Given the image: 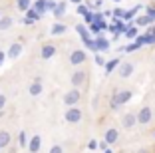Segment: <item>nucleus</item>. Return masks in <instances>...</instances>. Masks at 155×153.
I'll return each mask as SVG.
<instances>
[{
    "mask_svg": "<svg viewBox=\"0 0 155 153\" xmlns=\"http://www.w3.org/2000/svg\"><path fill=\"white\" fill-rule=\"evenodd\" d=\"M66 8H68V4H66L64 0H62V2H58V4H56V8L52 10V12H54L56 18H62V16L66 14Z\"/></svg>",
    "mask_w": 155,
    "mask_h": 153,
    "instance_id": "f3484780",
    "label": "nucleus"
},
{
    "mask_svg": "<svg viewBox=\"0 0 155 153\" xmlns=\"http://www.w3.org/2000/svg\"><path fill=\"white\" fill-rule=\"evenodd\" d=\"M96 64H100V66H105V62H104V58H101V56H96Z\"/></svg>",
    "mask_w": 155,
    "mask_h": 153,
    "instance_id": "58836bf2",
    "label": "nucleus"
},
{
    "mask_svg": "<svg viewBox=\"0 0 155 153\" xmlns=\"http://www.w3.org/2000/svg\"><path fill=\"white\" fill-rule=\"evenodd\" d=\"M115 2H119V0H115Z\"/></svg>",
    "mask_w": 155,
    "mask_h": 153,
    "instance_id": "09e8293b",
    "label": "nucleus"
},
{
    "mask_svg": "<svg viewBox=\"0 0 155 153\" xmlns=\"http://www.w3.org/2000/svg\"><path fill=\"white\" fill-rule=\"evenodd\" d=\"M18 143H20V147H28V141H26V133H24V131H20Z\"/></svg>",
    "mask_w": 155,
    "mask_h": 153,
    "instance_id": "bb28decb",
    "label": "nucleus"
},
{
    "mask_svg": "<svg viewBox=\"0 0 155 153\" xmlns=\"http://www.w3.org/2000/svg\"><path fill=\"white\" fill-rule=\"evenodd\" d=\"M104 139H105V143H107V145H114L115 141L119 139V131L114 129V127H110V129L105 131V137H104Z\"/></svg>",
    "mask_w": 155,
    "mask_h": 153,
    "instance_id": "4468645a",
    "label": "nucleus"
},
{
    "mask_svg": "<svg viewBox=\"0 0 155 153\" xmlns=\"http://www.w3.org/2000/svg\"><path fill=\"white\" fill-rule=\"evenodd\" d=\"M107 48H110V42L105 40L104 36H97L94 40V52H105Z\"/></svg>",
    "mask_w": 155,
    "mask_h": 153,
    "instance_id": "f8f14e48",
    "label": "nucleus"
},
{
    "mask_svg": "<svg viewBox=\"0 0 155 153\" xmlns=\"http://www.w3.org/2000/svg\"><path fill=\"white\" fill-rule=\"evenodd\" d=\"M42 90H44V86H42V78H36V80L28 86V91H30V95H34V98H36V95H40Z\"/></svg>",
    "mask_w": 155,
    "mask_h": 153,
    "instance_id": "9d476101",
    "label": "nucleus"
},
{
    "mask_svg": "<svg viewBox=\"0 0 155 153\" xmlns=\"http://www.w3.org/2000/svg\"><path fill=\"white\" fill-rule=\"evenodd\" d=\"M139 8H141V6H135L133 10H129V12H125V16H123V20H131L133 16H135V14L139 12Z\"/></svg>",
    "mask_w": 155,
    "mask_h": 153,
    "instance_id": "a878e982",
    "label": "nucleus"
},
{
    "mask_svg": "<svg viewBox=\"0 0 155 153\" xmlns=\"http://www.w3.org/2000/svg\"><path fill=\"white\" fill-rule=\"evenodd\" d=\"M87 12H90V8H87V6H82V4H78V14H82V16H86Z\"/></svg>",
    "mask_w": 155,
    "mask_h": 153,
    "instance_id": "2f4dec72",
    "label": "nucleus"
},
{
    "mask_svg": "<svg viewBox=\"0 0 155 153\" xmlns=\"http://www.w3.org/2000/svg\"><path fill=\"white\" fill-rule=\"evenodd\" d=\"M135 123H137V113H125V115L121 117V125L125 127V129L135 127Z\"/></svg>",
    "mask_w": 155,
    "mask_h": 153,
    "instance_id": "1a4fd4ad",
    "label": "nucleus"
},
{
    "mask_svg": "<svg viewBox=\"0 0 155 153\" xmlns=\"http://www.w3.org/2000/svg\"><path fill=\"white\" fill-rule=\"evenodd\" d=\"M153 109L149 108V105H143L141 109H139V113H137V123L139 125H147V123H151V119H153Z\"/></svg>",
    "mask_w": 155,
    "mask_h": 153,
    "instance_id": "20e7f679",
    "label": "nucleus"
},
{
    "mask_svg": "<svg viewBox=\"0 0 155 153\" xmlns=\"http://www.w3.org/2000/svg\"><path fill=\"white\" fill-rule=\"evenodd\" d=\"M97 145H100V143H97L96 139H91L90 143H87V149H91V151H94V149H97Z\"/></svg>",
    "mask_w": 155,
    "mask_h": 153,
    "instance_id": "f704fd0d",
    "label": "nucleus"
},
{
    "mask_svg": "<svg viewBox=\"0 0 155 153\" xmlns=\"http://www.w3.org/2000/svg\"><path fill=\"white\" fill-rule=\"evenodd\" d=\"M145 14H147V16H151V18L155 20V8H145Z\"/></svg>",
    "mask_w": 155,
    "mask_h": 153,
    "instance_id": "e433bc0d",
    "label": "nucleus"
},
{
    "mask_svg": "<svg viewBox=\"0 0 155 153\" xmlns=\"http://www.w3.org/2000/svg\"><path fill=\"white\" fill-rule=\"evenodd\" d=\"M32 8L36 10L38 14H42V16L48 12V10H46V0H36V2H32Z\"/></svg>",
    "mask_w": 155,
    "mask_h": 153,
    "instance_id": "aec40b11",
    "label": "nucleus"
},
{
    "mask_svg": "<svg viewBox=\"0 0 155 153\" xmlns=\"http://www.w3.org/2000/svg\"><path fill=\"white\" fill-rule=\"evenodd\" d=\"M20 54H22V42H14V44H10L8 52H6V58H10V60H16Z\"/></svg>",
    "mask_w": 155,
    "mask_h": 153,
    "instance_id": "6e6552de",
    "label": "nucleus"
},
{
    "mask_svg": "<svg viewBox=\"0 0 155 153\" xmlns=\"http://www.w3.org/2000/svg\"><path fill=\"white\" fill-rule=\"evenodd\" d=\"M56 4H58V2H56V0H46V10H54L56 8Z\"/></svg>",
    "mask_w": 155,
    "mask_h": 153,
    "instance_id": "7c9ffc66",
    "label": "nucleus"
},
{
    "mask_svg": "<svg viewBox=\"0 0 155 153\" xmlns=\"http://www.w3.org/2000/svg\"><path fill=\"white\" fill-rule=\"evenodd\" d=\"M70 2H72V4H76V6H78V4H82V0H70Z\"/></svg>",
    "mask_w": 155,
    "mask_h": 153,
    "instance_id": "79ce46f5",
    "label": "nucleus"
},
{
    "mask_svg": "<svg viewBox=\"0 0 155 153\" xmlns=\"http://www.w3.org/2000/svg\"><path fill=\"white\" fill-rule=\"evenodd\" d=\"M147 34L155 36V24H149V28H147Z\"/></svg>",
    "mask_w": 155,
    "mask_h": 153,
    "instance_id": "4c0bfd02",
    "label": "nucleus"
},
{
    "mask_svg": "<svg viewBox=\"0 0 155 153\" xmlns=\"http://www.w3.org/2000/svg\"><path fill=\"white\" fill-rule=\"evenodd\" d=\"M8 143H10V133H8V131H4V129H0V149L6 147Z\"/></svg>",
    "mask_w": 155,
    "mask_h": 153,
    "instance_id": "4be33fe9",
    "label": "nucleus"
},
{
    "mask_svg": "<svg viewBox=\"0 0 155 153\" xmlns=\"http://www.w3.org/2000/svg\"><path fill=\"white\" fill-rule=\"evenodd\" d=\"M82 117H84V113H82V109L78 108V105L68 108V109H66V113H64V119L68 123H80V121H82Z\"/></svg>",
    "mask_w": 155,
    "mask_h": 153,
    "instance_id": "7ed1b4c3",
    "label": "nucleus"
},
{
    "mask_svg": "<svg viewBox=\"0 0 155 153\" xmlns=\"http://www.w3.org/2000/svg\"><path fill=\"white\" fill-rule=\"evenodd\" d=\"M0 16H2V10H0Z\"/></svg>",
    "mask_w": 155,
    "mask_h": 153,
    "instance_id": "49530a36",
    "label": "nucleus"
},
{
    "mask_svg": "<svg viewBox=\"0 0 155 153\" xmlns=\"http://www.w3.org/2000/svg\"><path fill=\"white\" fill-rule=\"evenodd\" d=\"M94 22H96V24L104 22V12H94Z\"/></svg>",
    "mask_w": 155,
    "mask_h": 153,
    "instance_id": "cd10ccee",
    "label": "nucleus"
},
{
    "mask_svg": "<svg viewBox=\"0 0 155 153\" xmlns=\"http://www.w3.org/2000/svg\"><path fill=\"white\" fill-rule=\"evenodd\" d=\"M133 70H135V66H133L131 62H121L117 68V76L119 78H129L133 74Z\"/></svg>",
    "mask_w": 155,
    "mask_h": 153,
    "instance_id": "0eeeda50",
    "label": "nucleus"
},
{
    "mask_svg": "<svg viewBox=\"0 0 155 153\" xmlns=\"http://www.w3.org/2000/svg\"><path fill=\"white\" fill-rule=\"evenodd\" d=\"M114 16H115V18H121V20H123V16H125V10H123V8H115V10H114Z\"/></svg>",
    "mask_w": 155,
    "mask_h": 153,
    "instance_id": "c756f323",
    "label": "nucleus"
},
{
    "mask_svg": "<svg viewBox=\"0 0 155 153\" xmlns=\"http://www.w3.org/2000/svg\"><path fill=\"white\" fill-rule=\"evenodd\" d=\"M54 54H56V46L54 44H44V46H42V50H40L42 60H50Z\"/></svg>",
    "mask_w": 155,
    "mask_h": 153,
    "instance_id": "ddd939ff",
    "label": "nucleus"
},
{
    "mask_svg": "<svg viewBox=\"0 0 155 153\" xmlns=\"http://www.w3.org/2000/svg\"><path fill=\"white\" fill-rule=\"evenodd\" d=\"M104 153H114V151H111V149H110V147H107V149H105V151H104Z\"/></svg>",
    "mask_w": 155,
    "mask_h": 153,
    "instance_id": "a18cd8bd",
    "label": "nucleus"
},
{
    "mask_svg": "<svg viewBox=\"0 0 155 153\" xmlns=\"http://www.w3.org/2000/svg\"><path fill=\"white\" fill-rule=\"evenodd\" d=\"M12 24H14V18H12V16H0V32L10 30V28H12Z\"/></svg>",
    "mask_w": 155,
    "mask_h": 153,
    "instance_id": "dca6fc26",
    "label": "nucleus"
},
{
    "mask_svg": "<svg viewBox=\"0 0 155 153\" xmlns=\"http://www.w3.org/2000/svg\"><path fill=\"white\" fill-rule=\"evenodd\" d=\"M86 60H87V54L84 50H74L72 54H70V64H72V66H80V64H84Z\"/></svg>",
    "mask_w": 155,
    "mask_h": 153,
    "instance_id": "423d86ee",
    "label": "nucleus"
},
{
    "mask_svg": "<svg viewBox=\"0 0 155 153\" xmlns=\"http://www.w3.org/2000/svg\"><path fill=\"white\" fill-rule=\"evenodd\" d=\"M40 18H42V14H38L36 10H34L32 6H30V8L26 10V18H24L22 22H24V24H34V22H38Z\"/></svg>",
    "mask_w": 155,
    "mask_h": 153,
    "instance_id": "9b49d317",
    "label": "nucleus"
},
{
    "mask_svg": "<svg viewBox=\"0 0 155 153\" xmlns=\"http://www.w3.org/2000/svg\"><path fill=\"white\" fill-rule=\"evenodd\" d=\"M66 30H68V28H66V24H54V26H52V36H60V34H66Z\"/></svg>",
    "mask_w": 155,
    "mask_h": 153,
    "instance_id": "412c9836",
    "label": "nucleus"
},
{
    "mask_svg": "<svg viewBox=\"0 0 155 153\" xmlns=\"http://www.w3.org/2000/svg\"><path fill=\"white\" fill-rule=\"evenodd\" d=\"M4 115H6V113H4V109H0V119H2Z\"/></svg>",
    "mask_w": 155,
    "mask_h": 153,
    "instance_id": "c03bdc74",
    "label": "nucleus"
},
{
    "mask_svg": "<svg viewBox=\"0 0 155 153\" xmlns=\"http://www.w3.org/2000/svg\"><path fill=\"white\" fill-rule=\"evenodd\" d=\"M42 147V137L40 135H34L32 139H30V143H28V151L30 153H38Z\"/></svg>",
    "mask_w": 155,
    "mask_h": 153,
    "instance_id": "2eb2a0df",
    "label": "nucleus"
},
{
    "mask_svg": "<svg viewBox=\"0 0 155 153\" xmlns=\"http://www.w3.org/2000/svg\"><path fill=\"white\" fill-rule=\"evenodd\" d=\"M153 137H155V133H153Z\"/></svg>",
    "mask_w": 155,
    "mask_h": 153,
    "instance_id": "8fccbe9b",
    "label": "nucleus"
},
{
    "mask_svg": "<svg viewBox=\"0 0 155 153\" xmlns=\"http://www.w3.org/2000/svg\"><path fill=\"white\" fill-rule=\"evenodd\" d=\"M86 81H87L86 70H76V72L72 74V78H70V84H72V88H80V86H84Z\"/></svg>",
    "mask_w": 155,
    "mask_h": 153,
    "instance_id": "39448f33",
    "label": "nucleus"
},
{
    "mask_svg": "<svg viewBox=\"0 0 155 153\" xmlns=\"http://www.w3.org/2000/svg\"><path fill=\"white\" fill-rule=\"evenodd\" d=\"M82 40H84V46H86L87 50H94V40H91L90 36H87V38H82Z\"/></svg>",
    "mask_w": 155,
    "mask_h": 153,
    "instance_id": "c85d7f7f",
    "label": "nucleus"
},
{
    "mask_svg": "<svg viewBox=\"0 0 155 153\" xmlns=\"http://www.w3.org/2000/svg\"><path fill=\"white\" fill-rule=\"evenodd\" d=\"M123 34H125V38H129V40H135L137 28H135V26H129V24H127V28H125V32H123Z\"/></svg>",
    "mask_w": 155,
    "mask_h": 153,
    "instance_id": "393cba45",
    "label": "nucleus"
},
{
    "mask_svg": "<svg viewBox=\"0 0 155 153\" xmlns=\"http://www.w3.org/2000/svg\"><path fill=\"white\" fill-rule=\"evenodd\" d=\"M6 60V52H0V68H2V64H4Z\"/></svg>",
    "mask_w": 155,
    "mask_h": 153,
    "instance_id": "ea45409f",
    "label": "nucleus"
},
{
    "mask_svg": "<svg viewBox=\"0 0 155 153\" xmlns=\"http://www.w3.org/2000/svg\"><path fill=\"white\" fill-rule=\"evenodd\" d=\"M137 153H149V151H147L145 147H141V149H139V151H137Z\"/></svg>",
    "mask_w": 155,
    "mask_h": 153,
    "instance_id": "37998d69",
    "label": "nucleus"
},
{
    "mask_svg": "<svg viewBox=\"0 0 155 153\" xmlns=\"http://www.w3.org/2000/svg\"><path fill=\"white\" fill-rule=\"evenodd\" d=\"M131 98H133V91L131 90H117L114 95H111L110 108L111 109H117V108H121V105H125Z\"/></svg>",
    "mask_w": 155,
    "mask_h": 153,
    "instance_id": "f257e3e1",
    "label": "nucleus"
},
{
    "mask_svg": "<svg viewBox=\"0 0 155 153\" xmlns=\"http://www.w3.org/2000/svg\"><path fill=\"white\" fill-rule=\"evenodd\" d=\"M4 105H6V95L0 94V109H4Z\"/></svg>",
    "mask_w": 155,
    "mask_h": 153,
    "instance_id": "c9c22d12",
    "label": "nucleus"
},
{
    "mask_svg": "<svg viewBox=\"0 0 155 153\" xmlns=\"http://www.w3.org/2000/svg\"><path fill=\"white\" fill-rule=\"evenodd\" d=\"M153 115H155V109H153Z\"/></svg>",
    "mask_w": 155,
    "mask_h": 153,
    "instance_id": "de8ad7c7",
    "label": "nucleus"
},
{
    "mask_svg": "<svg viewBox=\"0 0 155 153\" xmlns=\"http://www.w3.org/2000/svg\"><path fill=\"white\" fill-rule=\"evenodd\" d=\"M50 153H64V147H62V145H52Z\"/></svg>",
    "mask_w": 155,
    "mask_h": 153,
    "instance_id": "72a5a7b5",
    "label": "nucleus"
},
{
    "mask_svg": "<svg viewBox=\"0 0 155 153\" xmlns=\"http://www.w3.org/2000/svg\"><path fill=\"white\" fill-rule=\"evenodd\" d=\"M84 22H86V24H91V22H94V12H91V10L86 14V16H84Z\"/></svg>",
    "mask_w": 155,
    "mask_h": 153,
    "instance_id": "473e14b6",
    "label": "nucleus"
},
{
    "mask_svg": "<svg viewBox=\"0 0 155 153\" xmlns=\"http://www.w3.org/2000/svg\"><path fill=\"white\" fill-rule=\"evenodd\" d=\"M97 147H100V149H104V151H105V149H107V147H110V145H107V143H105V139H104V141H101V143H100V145H97Z\"/></svg>",
    "mask_w": 155,
    "mask_h": 153,
    "instance_id": "a19ab883",
    "label": "nucleus"
},
{
    "mask_svg": "<svg viewBox=\"0 0 155 153\" xmlns=\"http://www.w3.org/2000/svg\"><path fill=\"white\" fill-rule=\"evenodd\" d=\"M155 20L151 18V16H147V14H143V16H137L135 18V24L137 26H149V24H153Z\"/></svg>",
    "mask_w": 155,
    "mask_h": 153,
    "instance_id": "a211bd4d",
    "label": "nucleus"
},
{
    "mask_svg": "<svg viewBox=\"0 0 155 153\" xmlns=\"http://www.w3.org/2000/svg\"><path fill=\"white\" fill-rule=\"evenodd\" d=\"M30 6H32V2H30V0H16V8H18L20 12H26Z\"/></svg>",
    "mask_w": 155,
    "mask_h": 153,
    "instance_id": "5701e85b",
    "label": "nucleus"
},
{
    "mask_svg": "<svg viewBox=\"0 0 155 153\" xmlns=\"http://www.w3.org/2000/svg\"><path fill=\"white\" fill-rule=\"evenodd\" d=\"M76 32L80 34V38H87V36H91L90 30L86 28V24H78V26H76Z\"/></svg>",
    "mask_w": 155,
    "mask_h": 153,
    "instance_id": "b1692460",
    "label": "nucleus"
},
{
    "mask_svg": "<svg viewBox=\"0 0 155 153\" xmlns=\"http://www.w3.org/2000/svg\"><path fill=\"white\" fill-rule=\"evenodd\" d=\"M68 108H74V105H78L80 101H82V91L78 90V88H72L70 91H66L64 94V99H62Z\"/></svg>",
    "mask_w": 155,
    "mask_h": 153,
    "instance_id": "f03ea898",
    "label": "nucleus"
},
{
    "mask_svg": "<svg viewBox=\"0 0 155 153\" xmlns=\"http://www.w3.org/2000/svg\"><path fill=\"white\" fill-rule=\"evenodd\" d=\"M119 64H121V60H119V58H114V60H110V62H105V74L110 76V74L114 72L115 68L119 66Z\"/></svg>",
    "mask_w": 155,
    "mask_h": 153,
    "instance_id": "6ab92c4d",
    "label": "nucleus"
}]
</instances>
